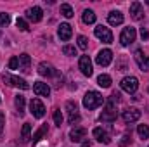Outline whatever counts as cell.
<instances>
[{
	"label": "cell",
	"mask_w": 149,
	"mask_h": 147,
	"mask_svg": "<svg viewBox=\"0 0 149 147\" xmlns=\"http://www.w3.org/2000/svg\"><path fill=\"white\" fill-rule=\"evenodd\" d=\"M146 3H148V5H149V0H148V2H146Z\"/></svg>",
	"instance_id": "obj_39"
},
{
	"label": "cell",
	"mask_w": 149,
	"mask_h": 147,
	"mask_svg": "<svg viewBox=\"0 0 149 147\" xmlns=\"http://www.w3.org/2000/svg\"><path fill=\"white\" fill-rule=\"evenodd\" d=\"M134 59H135V62H137V66L141 68V71H149V57L139 49V50H135V54H134Z\"/></svg>",
	"instance_id": "obj_10"
},
{
	"label": "cell",
	"mask_w": 149,
	"mask_h": 147,
	"mask_svg": "<svg viewBox=\"0 0 149 147\" xmlns=\"http://www.w3.org/2000/svg\"><path fill=\"white\" fill-rule=\"evenodd\" d=\"M3 81H7L9 85H12V87H17V88H21V90H28L30 88V85L23 80V78H19V76H12V74H3Z\"/></svg>",
	"instance_id": "obj_6"
},
{
	"label": "cell",
	"mask_w": 149,
	"mask_h": 147,
	"mask_svg": "<svg viewBox=\"0 0 149 147\" xmlns=\"http://www.w3.org/2000/svg\"><path fill=\"white\" fill-rule=\"evenodd\" d=\"M31 139V125L30 123H24L23 125V130H21V142H28Z\"/></svg>",
	"instance_id": "obj_23"
},
{
	"label": "cell",
	"mask_w": 149,
	"mask_h": 147,
	"mask_svg": "<svg viewBox=\"0 0 149 147\" xmlns=\"http://www.w3.org/2000/svg\"><path fill=\"white\" fill-rule=\"evenodd\" d=\"M85 135H87V130H85V128H73V130L70 132V139H71L73 142H81V140L85 139Z\"/></svg>",
	"instance_id": "obj_20"
},
{
	"label": "cell",
	"mask_w": 149,
	"mask_h": 147,
	"mask_svg": "<svg viewBox=\"0 0 149 147\" xmlns=\"http://www.w3.org/2000/svg\"><path fill=\"white\" fill-rule=\"evenodd\" d=\"M121 118H123V121H125V123H135V121H139V119H141V111L135 109V107L125 109V111H123V114H121Z\"/></svg>",
	"instance_id": "obj_12"
},
{
	"label": "cell",
	"mask_w": 149,
	"mask_h": 147,
	"mask_svg": "<svg viewBox=\"0 0 149 147\" xmlns=\"http://www.w3.org/2000/svg\"><path fill=\"white\" fill-rule=\"evenodd\" d=\"M128 142H130V137H128V135H123V139H121V142H120V147H125Z\"/></svg>",
	"instance_id": "obj_37"
},
{
	"label": "cell",
	"mask_w": 149,
	"mask_h": 147,
	"mask_svg": "<svg viewBox=\"0 0 149 147\" xmlns=\"http://www.w3.org/2000/svg\"><path fill=\"white\" fill-rule=\"evenodd\" d=\"M3 125H5V114L0 111V135H2V132H3Z\"/></svg>",
	"instance_id": "obj_35"
},
{
	"label": "cell",
	"mask_w": 149,
	"mask_h": 147,
	"mask_svg": "<svg viewBox=\"0 0 149 147\" xmlns=\"http://www.w3.org/2000/svg\"><path fill=\"white\" fill-rule=\"evenodd\" d=\"M130 16L135 21H141L144 17V10H142V3L141 2H132V5H130Z\"/></svg>",
	"instance_id": "obj_14"
},
{
	"label": "cell",
	"mask_w": 149,
	"mask_h": 147,
	"mask_svg": "<svg viewBox=\"0 0 149 147\" xmlns=\"http://www.w3.org/2000/svg\"><path fill=\"white\" fill-rule=\"evenodd\" d=\"M16 26L21 30V31H28L30 30V26H28V23L23 19V17H17V21H16Z\"/></svg>",
	"instance_id": "obj_29"
},
{
	"label": "cell",
	"mask_w": 149,
	"mask_h": 147,
	"mask_svg": "<svg viewBox=\"0 0 149 147\" xmlns=\"http://www.w3.org/2000/svg\"><path fill=\"white\" fill-rule=\"evenodd\" d=\"M81 147H90V142H88V140H85V142L81 144Z\"/></svg>",
	"instance_id": "obj_38"
},
{
	"label": "cell",
	"mask_w": 149,
	"mask_h": 147,
	"mask_svg": "<svg viewBox=\"0 0 149 147\" xmlns=\"http://www.w3.org/2000/svg\"><path fill=\"white\" fill-rule=\"evenodd\" d=\"M102 104H104V97H102L99 92H95V90L87 92V94H85V97H83V106H85L88 111L97 109V107H99V106H102Z\"/></svg>",
	"instance_id": "obj_1"
},
{
	"label": "cell",
	"mask_w": 149,
	"mask_h": 147,
	"mask_svg": "<svg viewBox=\"0 0 149 147\" xmlns=\"http://www.w3.org/2000/svg\"><path fill=\"white\" fill-rule=\"evenodd\" d=\"M97 85L102 87V88H109L111 87V76L109 74H101L97 78Z\"/></svg>",
	"instance_id": "obj_24"
},
{
	"label": "cell",
	"mask_w": 149,
	"mask_h": 147,
	"mask_svg": "<svg viewBox=\"0 0 149 147\" xmlns=\"http://www.w3.org/2000/svg\"><path fill=\"white\" fill-rule=\"evenodd\" d=\"M61 14H63L64 17H68V19H70V17H73V16H74L73 7H71L70 3H63V5H61Z\"/></svg>",
	"instance_id": "obj_26"
},
{
	"label": "cell",
	"mask_w": 149,
	"mask_h": 147,
	"mask_svg": "<svg viewBox=\"0 0 149 147\" xmlns=\"http://www.w3.org/2000/svg\"><path fill=\"white\" fill-rule=\"evenodd\" d=\"M30 64H31V57L28 54H21L19 55V69L23 73H28L30 71Z\"/></svg>",
	"instance_id": "obj_21"
},
{
	"label": "cell",
	"mask_w": 149,
	"mask_h": 147,
	"mask_svg": "<svg viewBox=\"0 0 149 147\" xmlns=\"http://www.w3.org/2000/svg\"><path fill=\"white\" fill-rule=\"evenodd\" d=\"M141 38H142L144 42H146V40L149 38V31L146 30V28H142V30H141Z\"/></svg>",
	"instance_id": "obj_36"
},
{
	"label": "cell",
	"mask_w": 149,
	"mask_h": 147,
	"mask_svg": "<svg viewBox=\"0 0 149 147\" xmlns=\"http://www.w3.org/2000/svg\"><path fill=\"white\" fill-rule=\"evenodd\" d=\"M57 35H59V38H61L63 42H68V40L71 38V35H73V30H71V26H70L68 23H63V24L59 26V30H57Z\"/></svg>",
	"instance_id": "obj_17"
},
{
	"label": "cell",
	"mask_w": 149,
	"mask_h": 147,
	"mask_svg": "<svg viewBox=\"0 0 149 147\" xmlns=\"http://www.w3.org/2000/svg\"><path fill=\"white\" fill-rule=\"evenodd\" d=\"M78 68H80L81 74H85V76H92V73H94V69H92V61H90L88 55H81V57H80Z\"/></svg>",
	"instance_id": "obj_11"
},
{
	"label": "cell",
	"mask_w": 149,
	"mask_h": 147,
	"mask_svg": "<svg viewBox=\"0 0 149 147\" xmlns=\"http://www.w3.org/2000/svg\"><path fill=\"white\" fill-rule=\"evenodd\" d=\"M33 92L37 95H40V97H49L50 95V87L47 83H43V81H37L33 85Z\"/></svg>",
	"instance_id": "obj_15"
},
{
	"label": "cell",
	"mask_w": 149,
	"mask_h": 147,
	"mask_svg": "<svg viewBox=\"0 0 149 147\" xmlns=\"http://www.w3.org/2000/svg\"><path fill=\"white\" fill-rule=\"evenodd\" d=\"M113 61V52L109 49H104V50H101L99 54H97V57H95V62L99 64V66H102V68H106V66H109Z\"/></svg>",
	"instance_id": "obj_7"
},
{
	"label": "cell",
	"mask_w": 149,
	"mask_h": 147,
	"mask_svg": "<svg viewBox=\"0 0 149 147\" xmlns=\"http://www.w3.org/2000/svg\"><path fill=\"white\" fill-rule=\"evenodd\" d=\"M54 123L57 126L63 125V114H61V109H54Z\"/></svg>",
	"instance_id": "obj_30"
},
{
	"label": "cell",
	"mask_w": 149,
	"mask_h": 147,
	"mask_svg": "<svg viewBox=\"0 0 149 147\" xmlns=\"http://www.w3.org/2000/svg\"><path fill=\"white\" fill-rule=\"evenodd\" d=\"M30 112L35 118H43L45 116V106L42 104L40 99H31V102H30Z\"/></svg>",
	"instance_id": "obj_8"
},
{
	"label": "cell",
	"mask_w": 149,
	"mask_h": 147,
	"mask_svg": "<svg viewBox=\"0 0 149 147\" xmlns=\"http://www.w3.org/2000/svg\"><path fill=\"white\" fill-rule=\"evenodd\" d=\"M9 23H10V16L5 14V12H0V24L2 26H7Z\"/></svg>",
	"instance_id": "obj_34"
},
{
	"label": "cell",
	"mask_w": 149,
	"mask_h": 147,
	"mask_svg": "<svg viewBox=\"0 0 149 147\" xmlns=\"http://www.w3.org/2000/svg\"><path fill=\"white\" fill-rule=\"evenodd\" d=\"M63 52H64L66 55H70V57H71V55H76V49H74L73 45H64V47H63Z\"/></svg>",
	"instance_id": "obj_32"
},
{
	"label": "cell",
	"mask_w": 149,
	"mask_h": 147,
	"mask_svg": "<svg viewBox=\"0 0 149 147\" xmlns=\"http://www.w3.org/2000/svg\"><path fill=\"white\" fill-rule=\"evenodd\" d=\"M94 33H95V37L99 38V40H102L104 43H111V42H113V33H111V30H109V28H106V26H102V24L95 26Z\"/></svg>",
	"instance_id": "obj_5"
},
{
	"label": "cell",
	"mask_w": 149,
	"mask_h": 147,
	"mask_svg": "<svg viewBox=\"0 0 149 147\" xmlns=\"http://www.w3.org/2000/svg\"><path fill=\"white\" fill-rule=\"evenodd\" d=\"M0 102H2V99H0Z\"/></svg>",
	"instance_id": "obj_41"
},
{
	"label": "cell",
	"mask_w": 149,
	"mask_h": 147,
	"mask_svg": "<svg viewBox=\"0 0 149 147\" xmlns=\"http://www.w3.org/2000/svg\"><path fill=\"white\" fill-rule=\"evenodd\" d=\"M38 73L42 74V76H47V78H50V76H59V71H57L52 64H49V62H40V64H38Z\"/></svg>",
	"instance_id": "obj_13"
},
{
	"label": "cell",
	"mask_w": 149,
	"mask_h": 147,
	"mask_svg": "<svg viewBox=\"0 0 149 147\" xmlns=\"http://www.w3.org/2000/svg\"><path fill=\"white\" fill-rule=\"evenodd\" d=\"M0 37H2V33H0Z\"/></svg>",
	"instance_id": "obj_40"
},
{
	"label": "cell",
	"mask_w": 149,
	"mask_h": 147,
	"mask_svg": "<svg viewBox=\"0 0 149 147\" xmlns=\"http://www.w3.org/2000/svg\"><path fill=\"white\" fill-rule=\"evenodd\" d=\"M137 133H139V137H141L142 140L149 139V126L148 125H139V126H137Z\"/></svg>",
	"instance_id": "obj_27"
},
{
	"label": "cell",
	"mask_w": 149,
	"mask_h": 147,
	"mask_svg": "<svg viewBox=\"0 0 149 147\" xmlns=\"http://www.w3.org/2000/svg\"><path fill=\"white\" fill-rule=\"evenodd\" d=\"M78 47H80L81 50H85V49L88 47V40H87V37H83V35L78 37Z\"/></svg>",
	"instance_id": "obj_31"
},
{
	"label": "cell",
	"mask_w": 149,
	"mask_h": 147,
	"mask_svg": "<svg viewBox=\"0 0 149 147\" xmlns=\"http://www.w3.org/2000/svg\"><path fill=\"white\" fill-rule=\"evenodd\" d=\"M123 14L120 12V10H111L109 14H108V23L111 24V26H118V24H121L123 23Z\"/></svg>",
	"instance_id": "obj_19"
},
{
	"label": "cell",
	"mask_w": 149,
	"mask_h": 147,
	"mask_svg": "<svg viewBox=\"0 0 149 147\" xmlns=\"http://www.w3.org/2000/svg\"><path fill=\"white\" fill-rule=\"evenodd\" d=\"M45 133H47V125H42V126L38 128L37 132H35V135H33V142H38V140H42Z\"/></svg>",
	"instance_id": "obj_28"
},
{
	"label": "cell",
	"mask_w": 149,
	"mask_h": 147,
	"mask_svg": "<svg viewBox=\"0 0 149 147\" xmlns=\"http://www.w3.org/2000/svg\"><path fill=\"white\" fill-rule=\"evenodd\" d=\"M81 21H83L85 24H94V23H95V14H94V10H90V9L83 10V14H81Z\"/></svg>",
	"instance_id": "obj_22"
},
{
	"label": "cell",
	"mask_w": 149,
	"mask_h": 147,
	"mask_svg": "<svg viewBox=\"0 0 149 147\" xmlns=\"http://www.w3.org/2000/svg\"><path fill=\"white\" fill-rule=\"evenodd\" d=\"M9 69H19V57H10V61H9Z\"/></svg>",
	"instance_id": "obj_33"
},
{
	"label": "cell",
	"mask_w": 149,
	"mask_h": 147,
	"mask_svg": "<svg viewBox=\"0 0 149 147\" xmlns=\"http://www.w3.org/2000/svg\"><path fill=\"white\" fill-rule=\"evenodd\" d=\"M92 133H94V137H95L97 142H101V144H111V137L108 135L106 130H102V128H94Z\"/></svg>",
	"instance_id": "obj_16"
},
{
	"label": "cell",
	"mask_w": 149,
	"mask_h": 147,
	"mask_svg": "<svg viewBox=\"0 0 149 147\" xmlns=\"http://www.w3.org/2000/svg\"><path fill=\"white\" fill-rule=\"evenodd\" d=\"M116 116H118V112H116V107H114V101L109 99V102L106 104V109L102 111V114H101V121H106V123H113L114 119H116Z\"/></svg>",
	"instance_id": "obj_3"
},
{
	"label": "cell",
	"mask_w": 149,
	"mask_h": 147,
	"mask_svg": "<svg viewBox=\"0 0 149 147\" xmlns=\"http://www.w3.org/2000/svg\"><path fill=\"white\" fill-rule=\"evenodd\" d=\"M66 111H68V121H70V125H74V123L80 119L76 102H73V101H68V102H66Z\"/></svg>",
	"instance_id": "obj_9"
},
{
	"label": "cell",
	"mask_w": 149,
	"mask_h": 147,
	"mask_svg": "<svg viewBox=\"0 0 149 147\" xmlns=\"http://www.w3.org/2000/svg\"><path fill=\"white\" fill-rule=\"evenodd\" d=\"M135 37H137L135 28H132V26L123 28V31H121V35H120V43H121L123 47H127V45H130V43L135 42Z\"/></svg>",
	"instance_id": "obj_4"
},
{
	"label": "cell",
	"mask_w": 149,
	"mask_h": 147,
	"mask_svg": "<svg viewBox=\"0 0 149 147\" xmlns=\"http://www.w3.org/2000/svg\"><path fill=\"white\" fill-rule=\"evenodd\" d=\"M26 17H28L30 21H33V23H38V21H42V17H43V10H42L40 7H31V9L26 10Z\"/></svg>",
	"instance_id": "obj_18"
},
{
	"label": "cell",
	"mask_w": 149,
	"mask_h": 147,
	"mask_svg": "<svg viewBox=\"0 0 149 147\" xmlns=\"http://www.w3.org/2000/svg\"><path fill=\"white\" fill-rule=\"evenodd\" d=\"M120 87H121V90H125L127 94H135L137 88H139V80H137L135 76H125V78L121 80Z\"/></svg>",
	"instance_id": "obj_2"
},
{
	"label": "cell",
	"mask_w": 149,
	"mask_h": 147,
	"mask_svg": "<svg viewBox=\"0 0 149 147\" xmlns=\"http://www.w3.org/2000/svg\"><path fill=\"white\" fill-rule=\"evenodd\" d=\"M14 104H16V107H17L19 116H23V114H24V97H23V95H16Z\"/></svg>",
	"instance_id": "obj_25"
}]
</instances>
